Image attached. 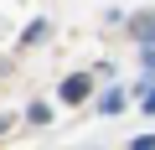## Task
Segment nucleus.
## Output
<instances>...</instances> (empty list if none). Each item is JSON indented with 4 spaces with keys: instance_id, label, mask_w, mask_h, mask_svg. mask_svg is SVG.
<instances>
[{
    "instance_id": "3",
    "label": "nucleus",
    "mask_w": 155,
    "mask_h": 150,
    "mask_svg": "<svg viewBox=\"0 0 155 150\" xmlns=\"http://www.w3.org/2000/svg\"><path fill=\"white\" fill-rule=\"evenodd\" d=\"M98 109H104V114H119V109H124V93H119V88H109V93H104V104H98Z\"/></svg>"
},
{
    "instance_id": "2",
    "label": "nucleus",
    "mask_w": 155,
    "mask_h": 150,
    "mask_svg": "<svg viewBox=\"0 0 155 150\" xmlns=\"http://www.w3.org/2000/svg\"><path fill=\"white\" fill-rule=\"evenodd\" d=\"M129 31H134L145 47H155V11H140V16L129 21Z\"/></svg>"
},
{
    "instance_id": "7",
    "label": "nucleus",
    "mask_w": 155,
    "mask_h": 150,
    "mask_svg": "<svg viewBox=\"0 0 155 150\" xmlns=\"http://www.w3.org/2000/svg\"><path fill=\"white\" fill-rule=\"evenodd\" d=\"M140 109H145V114H155V88L145 93V104H140Z\"/></svg>"
},
{
    "instance_id": "8",
    "label": "nucleus",
    "mask_w": 155,
    "mask_h": 150,
    "mask_svg": "<svg viewBox=\"0 0 155 150\" xmlns=\"http://www.w3.org/2000/svg\"><path fill=\"white\" fill-rule=\"evenodd\" d=\"M5 124H11V119H5V114H0V135H5Z\"/></svg>"
},
{
    "instance_id": "5",
    "label": "nucleus",
    "mask_w": 155,
    "mask_h": 150,
    "mask_svg": "<svg viewBox=\"0 0 155 150\" xmlns=\"http://www.w3.org/2000/svg\"><path fill=\"white\" fill-rule=\"evenodd\" d=\"M129 150H155V135H140V140H129Z\"/></svg>"
},
{
    "instance_id": "4",
    "label": "nucleus",
    "mask_w": 155,
    "mask_h": 150,
    "mask_svg": "<svg viewBox=\"0 0 155 150\" xmlns=\"http://www.w3.org/2000/svg\"><path fill=\"white\" fill-rule=\"evenodd\" d=\"M41 36H47V21H36V26H26V36H21V42H26V47H36Z\"/></svg>"
},
{
    "instance_id": "6",
    "label": "nucleus",
    "mask_w": 155,
    "mask_h": 150,
    "mask_svg": "<svg viewBox=\"0 0 155 150\" xmlns=\"http://www.w3.org/2000/svg\"><path fill=\"white\" fill-rule=\"evenodd\" d=\"M140 62H145V72H155V47H145V57H140Z\"/></svg>"
},
{
    "instance_id": "1",
    "label": "nucleus",
    "mask_w": 155,
    "mask_h": 150,
    "mask_svg": "<svg viewBox=\"0 0 155 150\" xmlns=\"http://www.w3.org/2000/svg\"><path fill=\"white\" fill-rule=\"evenodd\" d=\"M83 98H88V72H72L62 83V104H83Z\"/></svg>"
}]
</instances>
